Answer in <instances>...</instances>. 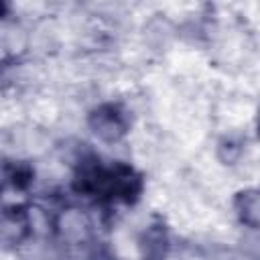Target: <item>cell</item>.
Segmentation results:
<instances>
[{
	"label": "cell",
	"mask_w": 260,
	"mask_h": 260,
	"mask_svg": "<svg viewBox=\"0 0 260 260\" xmlns=\"http://www.w3.org/2000/svg\"><path fill=\"white\" fill-rule=\"evenodd\" d=\"M91 128L104 140H118L126 132V122L118 108L102 106L91 114Z\"/></svg>",
	"instance_id": "obj_1"
},
{
	"label": "cell",
	"mask_w": 260,
	"mask_h": 260,
	"mask_svg": "<svg viewBox=\"0 0 260 260\" xmlns=\"http://www.w3.org/2000/svg\"><path fill=\"white\" fill-rule=\"evenodd\" d=\"M238 211L248 225H260V191H248L238 197Z\"/></svg>",
	"instance_id": "obj_2"
},
{
	"label": "cell",
	"mask_w": 260,
	"mask_h": 260,
	"mask_svg": "<svg viewBox=\"0 0 260 260\" xmlns=\"http://www.w3.org/2000/svg\"><path fill=\"white\" fill-rule=\"evenodd\" d=\"M167 254V236L165 230H148L144 242V258L146 260H162Z\"/></svg>",
	"instance_id": "obj_3"
},
{
	"label": "cell",
	"mask_w": 260,
	"mask_h": 260,
	"mask_svg": "<svg viewBox=\"0 0 260 260\" xmlns=\"http://www.w3.org/2000/svg\"><path fill=\"white\" fill-rule=\"evenodd\" d=\"M258 132H260V130H258Z\"/></svg>",
	"instance_id": "obj_4"
}]
</instances>
